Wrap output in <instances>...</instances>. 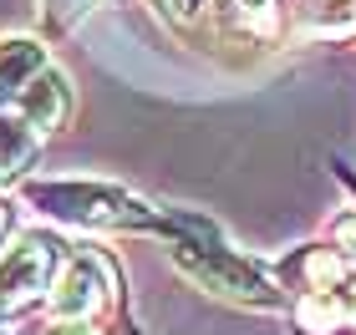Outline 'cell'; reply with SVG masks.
I'll use <instances>...</instances> for the list:
<instances>
[{"label": "cell", "instance_id": "obj_1", "mask_svg": "<svg viewBox=\"0 0 356 335\" xmlns=\"http://www.w3.org/2000/svg\"><path fill=\"white\" fill-rule=\"evenodd\" d=\"M31 198L46 203V214H61V218H87V223H148V214H143L127 194H118V188L41 183V188H31Z\"/></svg>", "mask_w": 356, "mask_h": 335}, {"label": "cell", "instance_id": "obj_2", "mask_svg": "<svg viewBox=\"0 0 356 335\" xmlns=\"http://www.w3.org/2000/svg\"><path fill=\"white\" fill-rule=\"evenodd\" d=\"M46 269H51V249H46L41 239H26L21 249H10L6 259H0V295H31V290H41Z\"/></svg>", "mask_w": 356, "mask_h": 335}, {"label": "cell", "instance_id": "obj_3", "mask_svg": "<svg viewBox=\"0 0 356 335\" xmlns=\"http://www.w3.org/2000/svg\"><path fill=\"white\" fill-rule=\"evenodd\" d=\"M36 67H41V51L31 41H6L0 46V102H10Z\"/></svg>", "mask_w": 356, "mask_h": 335}, {"label": "cell", "instance_id": "obj_4", "mask_svg": "<svg viewBox=\"0 0 356 335\" xmlns=\"http://www.w3.org/2000/svg\"><path fill=\"white\" fill-rule=\"evenodd\" d=\"M31 157V132L21 122H0V168H15Z\"/></svg>", "mask_w": 356, "mask_h": 335}, {"label": "cell", "instance_id": "obj_5", "mask_svg": "<svg viewBox=\"0 0 356 335\" xmlns=\"http://www.w3.org/2000/svg\"><path fill=\"white\" fill-rule=\"evenodd\" d=\"M36 87H41V92H36V97H31L26 107H31V117L46 127V122H56V117H61V102H67V97H61V82H56V76H46V82H36Z\"/></svg>", "mask_w": 356, "mask_h": 335}, {"label": "cell", "instance_id": "obj_6", "mask_svg": "<svg viewBox=\"0 0 356 335\" xmlns=\"http://www.w3.org/2000/svg\"><path fill=\"white\" fill-rule=\"evenodd\" d=\"M61 335H92V330H61Z\"/></svg>", "mask_w": 356, "mask_h": 335}]
</instances>
